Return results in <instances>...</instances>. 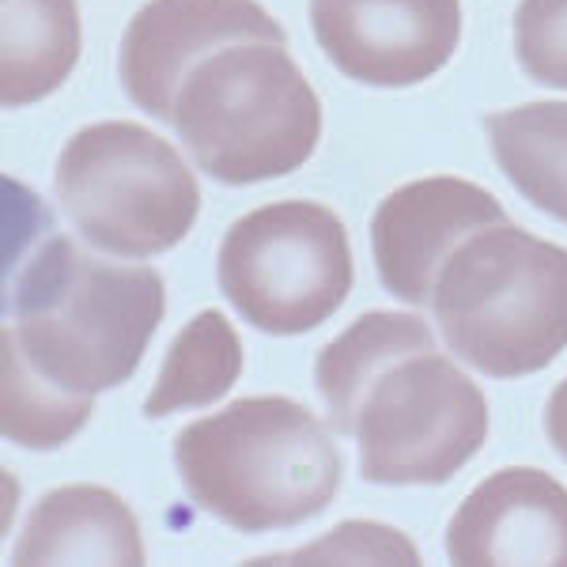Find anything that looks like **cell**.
Here are the masks:
<instances>
[{
    "label": "cell",
    "instance_id": "cell-16",
    "mask_svg": "<svg viewBox=\"0 0 567 567\" xmlns=\"http://www.w3.org/2000/svg\"><path fill=\"white\" fill-rule=\"evenodd\" d=\"M95 398H76L50 386L23 363L12 344L0 341V432L27 451H53L87 424Z\"/></svg>",
    "mask_w": 567,
    "mask_h": 567
},
{
    "label": "cell",
    "instance_id": "cell-2",
    "mask_svg": "<svg viewBox=\"0 0 567 567\" xmlns=\"http://www.w3.org/2000/svg\"><path fill=\"white\" fill-rule=\"evenodd\" d=\"M8 307L16 318L0 341L50 386L95 398L141 368L167 291L148 265L103 261L69 235H45L16 269Z\"/></svg>",
    "mask_w": 567,
    "mask_h": 567
},
{
    "label": "cell",
    "instance_id": "cell-5",
    "mask_svg": "<svg viewBox=\"0 0 567 567\" xmlns=\"http://www.w3.org/2000/svg\"><path fill=\"white\" fill-rule=\"evenodd\" d=\"M446 349L492 379H523L567 349V250L507 224L465 239L435 284Z\"/></svg>",
    "mask_w": 567,
    "mask_h": 567
},
{
    "label": "cell",
    "instance_id": "cell-14",
    "mask_svg": "<svg viewBox=\"0 0 567 567\" xmlns=\"http://www.w3.org/2000/svg\"><path fill=\"white\" fill-rule=\"evenodd\" d=\"M492 159L545 216L567 224V103H526L484 117Z\"/></svg>",
    "mask_w": 567,
    "mask_h": 567
},
{
    "label": "cell",
    "instance_id": "cell-6",
    "mask_svg": "<svg viewBox=\"0 0 567 567\" xmlns=\"http://www.w3.org/2000/svg\"><path fill=\"white\" fill-rule=\"evenodd\" d=\"M53 189L84 243L110 258H155L189 235L200 213L194 171L163 136L99 122L61 148Z\"/></svg>",
    "mask_w": 567,
    "mask_h": 567
},
{
    "label": "cell",
    "instance_id": "cell-11",
    "mask_svg": "<svg viewBox=\"0 0 567 567\" xmlns=\"http://www.w3.org/2000/svg\"><path fill=\"white\" fill-rule=\"evenodd\" d=\"M446 556L462 567H567V488L526 465L492 473L454 511L446 526Z\"/></svg>",
    "mask_w": 567,
    "mask_h": 567
},
{
    "label": "cell",
    "instance_id": "cell-3",
    "mask_svg": "<svg viewBox=\"0 0 567 567\" xmlns=\"http://www.w3.org/2000/svg\"><path fill=\"white\" fill-rule=\"evenodd\" d=\"M175 465L200 511L239 534H272L322 515L341 454L318 416L288 398H243L186 424Z\"/></svg>",
    "mask_w": 567,
    "mask_h": 567
},
{
    "label": "cell",
    "instance_id": "cell-9",
    "mask_svg": "<svg viewBox=\"0 0 567 567\" xmlns=\"http://www.w3.org/2000/svg\"><path fill=\"white\" fill-rule=\"evenodd\" d=\"M231 42H284V31L254 0H148L122 34L117 76L144 114L171 122L189 69Z\"/></svg>",
    "mask_w": 567,
    "mask_h": 567
},
{
    "label": "cell",
    "instance_id": "cell-15",
    "mask_svg": "<svg viewBox=\"0 0 567 567\" xmlns=\"http://www.w3.org/2000/svg\"><path fill=\"white\" fill-rule=\"evenodd\" d=\"M243 374V341L219 310H200L178 329L159 379L144 401V416L159 420L178 409H205L224 398Z\"/></svg>",
    "mask_w": 567,
    "mask_h": 567
},
{
    "label": "cell",
    "instance_id": "cell-8",
    "mask_svg": "<svg viewBox=\"0 0 567 567\" xmlns=\"http://www.w3.org/2000/svg\"><path fill=\"white\" fill-rule=\"evenodd\" d=\"M310 31L355 84L413 87L458 50L462 0H310Z\"/></svg>",
    "mask_w": 567,
    "mask_h": 567
},
{
    "label": "cell",
    "instance_id": "cell-18",
    "mask_svg": "<svg viewBox=\"0 0 567 567\" xmlns=\"http://www.w3.org/2000/svg\"><path fill=\"white\" fill-rule=\"evenodd\" d=\"M280 564H420V553L398 529L374 523H344L329 529L326 542H310L296 553L269 556ZM261 560V564H269Z\"/></svg>",
    "mask_w": 567,
    "mask_h": 567
},
{
    "label": "cell",
    "instance_id": "cell-10",
    "mask_svg": "<svg viewBox=\"0 0 567 567\" xmlns=\"http://www.w3.org/2000/svg\"><path fill=\"white\" fill-rule=\"evenodd\" d=\"M507 213L488 189L462 178H420L374 208L371 254L374 269L393 299L432 307L435 284L451 254Z\"/></svg>",
    "mask_w": 567,
    "mask_h": 567
},
{
    "label": "cell",
    "instance_id": "cell-17",
    "mask_svg": "<svg viewBox=\"0 0 567 567\" xmlns=\"http://www.w3.org/2000/svg\"><path fill=\"white\" fill-rule=\"evenodd\" d=\"M515 58L534 84L567 91V0H523L515 8Z\"/></svg>",
    "mask_w": 567,
    "mask_h": 567
},
{
    "label": "cell",
    "instance_id": "cell-12",
    "mask_svg": "<svg viewBox=\"0 0 567 567\" xmlns=\"http://www.w3.org/2000/svg\"><path fill=\"white\" fill-rule=\"evenodd\" d=\"M16 564H144L136 515L117 492L99 484H65L34 503Z\"/></svg>",
    "mask_w": 567,
    "mask_h": 567
},
{
    "label": "cell",
    "instance_id": "cell-4",
    "mask_svg": "<svg viewBox=\"0 0 567 567\" xmlns=\"http://www.w3.org/2000/svg\"><path fill=\"white\" fill-rule=\"evenodd\" d=\"M171 125L208 178L254 186L315 155L322 106L284 42H231L189 69Z\"/></svg>",
    "mask_w": 567,
    "mask_h": 567
},
{
    "label": "cell",
    "instance_id": "cell-19",
    "mask_svg": "<svg viewBox=\"0 0 567 567\" xmlns=\"http://www.w3.org/2000/svg\"><path fill=\"white\" fill-rule=\"evenodd\" d=\"M545 432L548 443L556 446V454L567 462V379L548 393V405H545Z\"/></svg>",
    "mask_w": 567,
    "mask_h": 567
},
{
    "label": "cell",
    "instance_id": "cell-13",
    "mask_svg": "<svg viewBox=\"0 0 567 567\" xmlns=\"http://www.w3.org/2000/svg\"><path fill=\"white\" fill-rule=\"evenodd\" d=\"M76 0H4L0 4V103L31 106L53 95L80 61Z\"/></svg>",
    "mask_w": 567,
    "mask_h": 567
},
{
    "label": "cell",
    "instance_id": "cell-1",
    "mask_svg": "<svg viewBox=\"0 0 567 567\" xmlns=\"http://www.w3.org/2000/svg\"><path fill=\"white\" fill-rule=\"evenodd\" d=\"M333 432L360 443L368 484H446L488 439V401L427 322L371 310L318 352Z\"/></svg>",
    "mask_w": 567,
    "mask_h": 567
},
{
    "label": "cell",
    "instance_id": "cell-7",
    "mask_svg": "<svg viewBox=\"0 0 567 567\" xmlns=\"http://www.w3.org/2000/svg\"><path fill=\"white\" fill-rule=\"evenodd\" d=\"M216 277L243 322L272 337L307 333L352 291L349 231L318 200L254 208L227 227Z\"/></svg>",
    "mask_w": 567,
    "mask_h": 567
}]
</instances>
